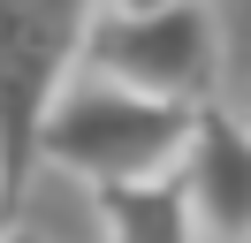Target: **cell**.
I'll list each match as a JSON object with an SVG mask.
<instances>
[{
    "mask_svg": "<svg viewBox=\"0 0 251 243\" xmlns=\"http://www.w3.org/2000/svg\"><path fill=\"white\" fill-rule=\"evenodd\" d=\"M99 0H0V213L38 167V122L84 53Z\"/></svg>",
    "mask_w": 251,
    "mask_h": 243,
    "instance_id": "cell-2",
    "label": "cell"
},
{
    "mask_svg": "<svg viewBox=\"0 0 251 243\" xmlns=\"http://www.w3.org/2000/svg\"><path fill=\"white\" fill-rule=\"evenodd\" d=\"M198 243H251V129L213 99L190 106V137L175 152Z\"/></svg>",
    "mask_w": 251,
    "mask_h": 243,
    "instance_id": "cell-4",
    "label": "cell"
},
{
    "mask_svg": "<svg viewBox=\"0 0 251 243\" xmlns=\"http://www.w3.org/2000/svg\"><path fill=\"white\" fill-rule=\"evenodd\" d=\"M0 243H46V236H31V228H0Z\"/></svg>",
    "mask_w": 251,
    "mask_h": 243,
    "instance_id": "cell-6",
    "label": "cell"
},
{
    "mask_svg": "<svg viewBox=\"0 0 251 243\" xmlns=\"http://www.w3.org/2000/svg\"><path fill=\"white\" fill-rule=\"evenodd\" d=\"M99 220H107V243H198V220H190V197H183L175 167L99 182Z\"/></svg>",
    "mask_w": 251,
    "mask_h": 243,
    "instance_id": "cell-5",
    "label": "cell"
},
{
    "mask_svg": "<svg viewBox=\"0 0 251 243\" xmlns=\"http://www.w3.org/2000/svg\"><path fill=\"white\" fill-rule=\"evenodd\" d=\"M107 8H168V0H107Z\"/></svg>",
    "mask_w": 251,
    "mask_h": 243,
    "instance_id": "cell-7",
    "label": "cell"
},
{
    "mask_svg": "<svg viewBox=\"0 0 251 243\" xmlns=\"http://www.w3.org/2000/svg\"><path fill=\"white\" fill-rule=\"evenodd\" d=\"M76 61H92V76H114V84L145 91V99L198 106V99H213L221 30H213V15H205V0H168V8H92Z\"/></svg>",
    "mask_w": 251,
    "mask_h": 243,
    "instance_id": "cell-3",
    "label": "cell"
},
{
    "mask_svg": "<svg viewBox=\"0 0 251 243\" xmlns=\"http://www.w3.org/2000/svg\"><path fill=\"white\" fill-rule=\"evenodd\" d=\"M183 137H190V106L145 99L114 76H84V84L53 91L46 122H38V160L69 167L84 182H129V175L175 167Z\"/></svg>",
    "mask_w": 251,
    "mask_h": 243,
    "instance_id": "cell-1",
    "label": "cell"
}]
</instances>
